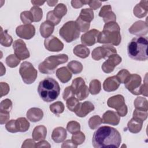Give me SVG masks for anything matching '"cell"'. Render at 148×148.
<instances>
[{
	"instance_id": "6da1fadb",
	"label": "cell",
	"mask_w": 148,
	"mask_h": 148,
	"mask_svg": "<svg viewBox=\"0 0 148 148\" xmlns=\"http://www.w3.org/2000/svg\"><path fill=\"white\" fill-rule=\"evenodd\" d=\"M121 136L115 128L109 126H102L94 133L92 144L95 148L116 147L120 146Z\"/></svg>"
},
{
	"instance_id": "7a4b0ae2",
	"label": "cell",
	"mask_w": 148,
	"mask_h": 148,
	"mask_svg": "<svg viewBox=\"0 0 148 148\" xmlns=\"http://www.w3.org/2000/svg\"><path fill=\"white\" fill-rule=\"evenodd\" d=\"M38 92L42 100L50 102L57 98L60 92V87L55 79L46 77L39 82Z\"/></svg>"
},
{
	"instance_id": "3957f363",
	"label": "cell",
	"mask_w": 148,
	"mask_h": 148,
	"mask_svg": "<svg viewBox=\"0 0 148 148\" xmlns=\"http://www.w3.org/2000/svg\"><path fill=\"white\" fill-rule=\"evenodd\" d=\"M147 38L143 36L134 38L129 42L127 46L128 56L136 61H146L148 58L147 48Z\"/></svg>"
},
{
	"instance_id": "277c9868",
	"label": "cell",
	"mask_w": 148,
	"mask_h": 148,
	"mask_svg": "<svg viewBox=\"0 0 148 148\" xmlns=\"http://www.w3.org/2000/svg\"><path fill=\"white\" fill-rule=\"evenodd\" d=\"M121 41L120 28L116 22L105 23L103 31L100 32L98 42L103 44L118 46Z\"/></svg>"
},
{
	"instance_id": "5b68a950",
	"label": "cell",
	"mask_w": 148,
	"mask_h": 148,
	"mask_svg": "<svg viewBox=\"0 0 148 148\" xmlns=\"http://www.w3.org/2000/svg\"><path fill=\"white\" fill-rule=\"evenodd\" d=\"M68 60V57L65 54L51 56L39 64L38 69L42 73L49 74L53 72L60 64L65 63Z\"/></svg>"
},
{
	"instance_id": "8992f818",
	"label": "cell",
	"mask_w": 148,
	"mask_h": 148,
	"mask_svg": "<svg viewBox=\"0 0 148 148\" xmlns=\"http://www.w3.org/2000/svg\"><path fill=\"white\" fill-rule=\"evenodd\" d=\"M60 36L67 43L77 39L80 35L77 24L74 21H69L65 23L59 31Z\"/></svg>"
},
{
	"instance_id": "52a82bcc",
	"label": "cell",
	"mask_w": 148,
	"mask_h": 148,
	"mask_svg": "<svg viewBox=\"0 0 148 148\" xmlns=\"http://www.w3.org/2000/svg\"><path fill=\"white\" fill-rule=\"evenodd\" d=\"M19 73L22 77L23 81L27 84L33 83L38 76L37 70L33 65L28 61H24L20 65Z\"/></svg>"
},
{
	"instance_id": "ba28073f",
	"label": "cell",
	"mask_w": 148,
	"mask_h": 148,
	"mask_svg": "<svg viewBox=\"0 0 148 148\" xmlns=\"http://www.w3.org/2000/svg\"><path fill=\"white\" fill-rule=\"evenodd\" d=\"M107 105L109 107L116 109L117 113L121 117H124L127 114L128 108L122 95L118 94L110 97L108 99Z\"/></svg>"
},
{
	"instance_id": "9c48e42d",
	"label": "cell",
	"mask_w": 148,
	"mask_h": 148,
	"mask_svg": "<svg viewBox=\"0 0 148 148\" xmlns=\"http://www.w3.org/2000/svg\"><path fill=\"white\" fill-rule=\"evenodd\" d=\"M117 50L113 46L110 45H105L102 46L95 48L91 53L92 59L95 61H99L102 58H106L111 55L116 54Z\"/></svg>"
},
{
	"instance_id": "30bf717a",
	"label": "cell",
	"mask_w": 148,
	"mask_h": 148,
	"mask_svg": "<svg viewBox=\"0 0 148 148\" xmlns=\"http://www.w3.org/2000/svg\"><path fill=\"white\" fill-rule=\"evenodd\" d=\"M142 78L140 75L134 73L131 74L130 77L124 83L125 87L132 94L140 95V89L141 87Z\"/></svg>"
},
{
	"instance_id": "8fae6325",
	"label": "cell",
	"mask_w": 148,
	"mask_h": 148,
	"mask_svg": "<svg viewBox=\"0 0 148 148\" xmlns=\"http://www.w3.org/2000/svg\"><path fill=\"white\" fill-rule=\"evenodd\" d=\"M14 55L20 60H24L29 57L30 54L27 48L25 43L21 39H17L13 44Z\"/></svg>"
},
{
	"instance_id": "7c38bea8",
	"label": "cell",
	"mask_w": 148,
	"mask_h": 148,
	"mask_svg": "<svg viewBox=\"0 0 148 148\" xmlns=\"http://www.w3.org/2000/svg\"><path fill=\"white\" fill-rule=\"evenodd\" d=\"M17 35L24 39H30L35 34V28L32 24H24L18 26L16 29Z\"/></svg>"
},
{
	"instance_id": "4fadbf2b",
	"label": "cell",
	"mask_w": 148,
	"mask_h": 148,
	"mask_svg": "<svg viewBox=\"0 0 148 148\" xmlns=\"http://www.w3.org/2000/svg\"><path fill=\"white\" fill-rule=\"evenodd\" d=\"M122 61L121 57L117 54H114L108 57V59L105 61L102 65V71L106 73L112 72L114 68L118 65Z\"/></svg>"
},
{
	"instance_id": "5bb4252c",
	"label": "cell",
	"mask_w": 148,
	"mask_h": 148,
	"mask_svg": "<svg viewBox=\"0 0 148 148\" xmlns=\"http://www.w3.org/2000/svg\"><path fill=\"white\" fill-rule=\"evenodd\" d=\"M45 48L49 51L58 52L64 49L63 43L54 36L46 38L44 41Z\"/></svg>"
},
{
	"instance_id": "9a60e30c",
	"label": "cell",
	"mask_w": 148,
	"mask_h": 148,
	"mask_svg": "<svg viewBox=\"0 0 148 148\" xmlns=\"http://www.w3.org/2000/svg\"><path fill=\"white\" fill-rule=\"evenodd\" d=\"M100 32L96 29H92L81 36V42L84 46H91L98 42V36Z\"/></svg>"
},
{
	"instance_id": "2e32d148",
	"label": "cell",
	"mask_w": 148,
	"mask_h": 148,
	"mask_svg": "<svg viewBox=\"0 0 148 148\" xmlns=\"http://www.w3.org/2000/svg\"><path fill=\"white\" fill-rule=\"evenodd\" d=\"M130 34L142 36L147 34L148 27L146 22L139 20L134 23L128 29Z\"/></svg>"
},
{
	"instance_id": "e0dca14e",
	"label": "cell",
	"mask_w": 148,
	"mask_h": 148,
	"mask_svg": "<svg viewBox=\"0 0 148 148\" xmlns=\"http://www.w3.org/2000/svg\"><path fill=\"white\" fill-rule=\"evenodd\" d=\"M94 109V105L91 102L85 101L82 103H79L75 113L78 117H84Z\"/></svg>"
},
{
	"instance_id": "ac0fdd59",
	"label": "cell",
	"mask_w": 148,
	"mask_h": 148,
	"mask_svg": "<svg viewBox=\"0 0 148 148\" xmlns=\"http://www.w3.org/2000/svg\"><path fill=\"white\" fill-rule=\"evenodd\" d=\"M120 120V116L114 111L108 110L102 116V121L104 124L117 125Z\"/></svg>"
},
{
	"instance_id": "d6986e66",
	"label": "cell",
	"mask_w": 148,
	"mask_h": 148,
	"mask_svg": "<svg viewBox=\"0 0 148 148\" xmlns=\"http://www.w3.org/2000/svg\"><path fill=\"white\" fill-rule=\"evenodd\" d=\"M120 82L116 76L108 77L103 83V88L106 92H112L116 91L120 86Z\"/></svg>"
},
{
	"instance_id": "ffe728a7",
	"label": "cell",
	"mask_w": 148,
	"mask_h": 148,
	"mask_svg": "<svg viewBox=\"0 0 148 148\" xmlns=\"http://www.w3.org/2000/svg\"><path fill=\"white\" fill-rule=\"evenodd\" d=\"M134 15L138 18L146 16L148 12V1H141L135 5L133 10Z\"/></svg>"
},
{
	"instance_id": "44dd1931",
	"label": "cell",
	"mask_w": 148,
	"mask_h": 148,
	"mask_svg": "<svg viewBox=\"0 0 148 148\" xmlns=\"http://www.w3.org/2000/svg\"><path fill=\"white\" fill-rule=\"evenodd\" d=\"M27 119L33 123L38 122L41 120L43 117V112L42 110L38 108H32L27 112Z\"/></svg>"
},
{
	"instance_id": "7402d4cb",
	"label": "cell",
	"mask_w": 148,
	"mask_h": 148,
	"mask_svg": "<svg viewBox=\"0 0 148 148\" xmlns=\"http://www.w3.org/2000/svg\"><path fill=\"white\" fill-rule=\"evenodd\" d=\"M66 136L67 133L66 130L62 127H58L53 130L51 138L54 142L61 143L65 140Z\"/></svg>"
},
{
	"instance_id": "603a6c76",
	"label": "cell",
	"mask_w": 148,
	"mask_h": 148,
	"mask_svg": "<svg viewBox=\"0 0 148 148\" xmlns=\"http://www.w3.org/2000/svg\"><path fill=\"white\" fill-rule=\"evenodd\" d=\"M72 73L65 66H62L56 71V76L60 81L63 83L68 82L72 78Z\"/></svg>"
},
{
	"instance_id": "cb8c5ba5",
	"label": "cell",
	"mask_w": 148,
	"mask_h": 148,
	"mask_svg": "<svg viewBox=\"0 0 148 148\" xmlns=\"http://www.w3.org/2000/svg\"><path fill=\"white\" fill-rule=\"evenodd\" d=\"M46 127L42 125L35 127L32 133V138L35 141H40L42 140H44L46 138Z\"/></svg>"
},
{
	"instance_id": "d4e9b609",
	"label": "cell",
	"mask_w": 148,
	"mask_h": 148,
	"mask_svg": "<svg viewBox=\"0 0 148 148\" xmlns=\"http://www.w3.org/2000/svg\"><path fill=\"white\" fill-rule=\"evenodd\" d=\"M54 29V25L48 21L43 22L40 25V34L43 38H47L51 36Z\"/></svg>"
},
{
	"instance_id": "484cf974",
	"label": "cell",
	"mask_w": 148,
	"mask_h": 148,
	"mask_svg": "<svg viewBox=\"0 0 148 148\" xmlns=\"http://www.w3.org/2000/svg\"><path fill=\"white\" fill-rule=\"evenodd\" d=\"M143 122L132 118L127 124V127L130 132L133 134H136L140 131L142 128Z\"/></svg>"
},
{
	"instance_id": "4316f807",
	"label": "cell",
	"mask_w": 148,
	"mask_h": 148,
	"mask_svg": "<svg viewBox=\"0 0 148 148\" xmlns=\"http://www.w3.org/2000/svg\"><path fill=\"white\" fill-rule=\"evenodd\" d=\"M74 54L81 58H86L90 54V49L83 45H76L73 50Z\"/></svg>"
},
{
	"instance_id": "83f0119b",
	"label": "cell",
	"mask_w": 148,
	"mask_h": 148,
	"mask_svg": "<svg viewBox=\"0 0 148 148\" xmlns=\"http://www.w3.org/2000/svg\"><path fill=\"white\" fill-rule=\"evenodd\" d=\"M17 132H26L29 128L30 124L25 117H19L15 121Z\"/></svg>"
},
{
	"instance_id": "f1b7e54d",
	"label": "cell",
	"mask_w": 148,
	"mask_h": 148,
	"mask_svg": "<svg viewBox=\"0 0 148 148\" xmlns=\"http://www.w3.org/2000/svg\"><path fill=\"white\" fill-rule=\"evenodd\" d=\"M135 109L138 110H142L144 111H147L148 110V103L146 98L142 97H138L134 100V102Z\"/></svg>"
},
{
	"instance_id": "f546056e",
	"label": "cell",
	"mask_w": 148,
	"mask_h": 148,
	"mask_svg": "<svg viewBox=\"0 0 148 148\" xmlns=\"http://www.w3.org/2000/svg\"><path fill=\"white\" fill-rule=\"evenodd\" d=\"M94 12L91 9L85 8L82 9L80 11L79 17L83 21L90 23L94 18Z\"/></svg>"
},
{
	"instance_id": "4dcf8cb0",
	"label": "cell",
	"mask_w": 148,
	"mask_h": 148,
	"mask_svg": "<svg viewBox=\"0 0 148 148\" xmlns=\"http://www.w3.org/2000/svg\"><path fill=\"white\" fill-rule=\"evenodd\" d=\"M13 42V39L12 36L9 35L6 30L4 31L2 29V28L1 27V38H0V43L1 45L5 47H9Z\"/></svg>"
},
{
	"instance_id": "1f68e13d",
	"label": "cell",
	"mask_w": 148,
	"mask_h": 148,
	"mask_svg": "<svg viewBox=\"0 0 148 148\" xmlns=\"http://www.w3.org/2000/svg\"><path fill=\"white\" fill-rule=\"evenodd\" d=\"M89 92V88L86 84L80 86L75 92L76 97L79 101H82L86 99L88 96Z\"/></svg>"
},
{
	"instance_id": "d6a6232c",
	"label": "cell",
	"mask_w": 148,
	"mask_h": 148,
	"mask_svg": "<svg viewBox=\"0 0 148 148\" xmlns=\"http://www.w3.org/2000/svg\"><path fill=\"white\" fill-rule=\"evenodd\" d=\"M68 69L73 74H78L83 70V65L81 62L73 60L70 61L67 65Z\"/></svg>"
},
{
	"instance_id": "836d02e7",
	"label": "cell",
	"mask_w": 148,
	"mask_h": 148,
	"mask_svg": "<svg viewBox=\"0 0 148 148\" xmlns=\"http://www.w3.org/2000/svg\"><path fill=\"white\" fill-rule=\"evenodd\" d=\"M89 92L92 95L98 94L101 90V84L97 79L92 80L89 84Z\"/></svg>"
},
{
	"instance_id": "e575fe53",
	"label": "cell",
	"mask_w": 148,
	"mask_h": 148,
	"mask_svg": "<svg viewBox=\"0 0 148 148\" xmlns=\"http://www.w3.org/2000/svg\"><path fill=\"white\" fill-rule=\"evenodd\" d=\"M64 105L61 101H57L50 105V111L56 115L62 113L64 111Z\"/></svg>"
},
{
	"instance_id": "d590c367",
	"label": "cell",
	"mask_w": 148,
	"mask_h": 148,
	"mask_svg": "<svg viewBox=\"0 0 148 148\" xmlns=\"http://www.w3.org/2000/svg\"><path fill=\"white\" fill-rule=\"evenodd\" d=\"M54 14L60 18H61L67 13V8L64 3H60L57 5L53 10Z\"/></svg>"
},
{
	"instance_id": "8d00e7d4",
	"label": "cell",
	"mask_w": 148,
	"mask_h": 148,
	"mask_svg": "<svg viewBox=\"0 0 148 148\" xmlns=\"http://www.w3.org/2000/svg\"><path fill=\"white\" fill-rule=\"evenodd\" d=\"M29 11L33 16L34 22H39L41 20L43 16V11L41 8L34 6L31 8Z\"/></svg>"
},
{
	"instance_id": "74e56055",
	"label": "cell",
	"mask_w": 148,
	"mask_h": 148,
	"mask_svg": "<svg viewBox=\"0 0 148 148\" xmlns=\"http://www.w3.org/2000/svg\"><path fill=\"white\" fill-rule=\"evenodd\" d=\"M102 123V119L98 115H95L90 118L88 120L89 127L92 130L97 129Z\"/></svg>"
},
{
	"instance_id": "f35d334b",
	"label": "cell",
	"mask_w": 148,
	"mask_h": 148,
	"mask_svg": "<svg viewBox=\"0 0 148 148\" xmlns=\"http://www.w3.org/2000/svg\"><path fill=\"white\" fill-rule=\"evenodd\" d=\"M79 100L75 98V97H71L66 100V105L67 108L71 112H75V111L76 110L79 104Z\"/></svg>"
},
{
	"instance_id": "ab89813d",
	"label": "cell",
	"mask_w": 148,
	"mask_h": 148,
	"mask_svg": "<svg viewBox=\"0 0 148 148\" xmlns=\"http://www.w3.org/2000/svg\"><path fill=\"white\" fill-rule=\"evenodd\" d=\"M5 62L6 65L10 68H15L20 62V60L14 54H10L6 58Z\"/></svg>"
},
{
	"instance_id": "60d3db41",
	"label": "cell",
	"mask_w": 148,
	"mask_h": 148,
	"mask_svg": "<svg viewBox=\"0 0 148 148\" xmlns=\"http://www.w3.org/2000/svg\"><path fill=\"white\" fill-rule=\"evenodd\" d=\"M86 137L84 134L81 132V131H78L76 133L73 134L72 136V142L77 146L82 145L85 140Z\"/></svg>"
},
{
	"instance_id": "b9f144b4",
	"label": "cell",
	"mask_w": 148,
	"mask_h": 148,
	"mask_svg": "<svg viewBox=\"0 0 148 148\" xmlns=\"http://www.w3.org/2000/svg\"><path fill=\"white\" fill-rule=\"evenodd\" d=\"M20 19L24 24H31L34 21V18L30 11H24L20 14Z\"/></svg>"
},
{
	"instance_id": "7bdbcfd3",
	"label": "cell",
	"mask_w": 148,
	"mask_h": 148,
	"mask_svg": "<svg viewBox=\"0 0 148 148\" xmlns=\"http://www.w3.org/2000/svg\"><path fill=\"white\" fill-rule=\"evenodd\" d=\"M131 73L130 72L125 69L120 71L116 75V77L120 82V83H125L130 76Z\"/></svg>"
},
{
	"instance_id": "ee69618b",
	"label": "cell",
	"mask_w": 148,
	"mask_h": 148,
	"mask_svg": "<svg viewBox=\"0 0 148 148\" xmlns=\"http://www.w3.org/2000/svg\"><path fill=\"white\" fill-rule=\"evenodd\" d=\"M66 130L71 134H74L80 131V125L76 121H71L66 125Z\"/></svg>"
},
{
	"instance_id": "f6af8a7d",
	"label": "cell",
	"mask_w": 148,
	"mask_h": 148,
	"mask_svg": "<svg viewBox=\"0 0 148 148\" xmlns=\"http://www.w3.org/2000/svg\"><path fill=\"white\" fill-rule=\"evenodd\" d=\"M75 22L77 24V28L80 31V32H87L88 29L90 28V23L84 21L82 19H80L79 17L77 18Z\"/></svg>"
},
{
	"instance_id": "bcb514c9",
	"label": "cell",
	"mask_w": 148,
	"mask_h": 148,
	"mask_svg": "<svg viewBox=\"0 0 148 148\" xmlns=\"http://www.w3.org/2000/svg\"><path fill=\"white\" fill-rule=\"evenodd\" d=\"M147 111L135 109L133 112V118L143 122L147 117Z\"/></svg>"
},
{
	"instance_id": "7dc6e473",
	"label": "cell",
	"mask_w": 148,
	"mask_h": 148,
	"mask_svg": "<svg viewBox=\"0 0 148 148\" xmlns=\"http://www.w3.org/2000/svg\"><path fill=\"white\" fill-rule=\"evenodd\" d=\"M61 18H58V17H57L54 14V13L53 12V10L49 11L47 13L46 21H48L50 22L54 25H58L60 23V22L61 21Z\"/></svg>"
},
{
	"instance_id": "c3c4849f",
	"label": "cell",
	"mask_w": 148,
	"mask_h": 148,
	"mask_svg": "<svg viewBox=\"0 0 148 148\" xmlns=\"http://www.w3.org/2000/svg\"><path fill=\"white\" fill-rule=\"evenodd\" d=\"M12 109V102L9 99H5L0 103V110L9 112Z\"/></svg>"
},
{
	"instance_id": "681fc988",
	"label": "cell",
	"mask_w": 148,
	"mask_h": 148,
	"mask_svg": "<svg viewBox=\"0 0 148 148\" xmlns=\"http://www.w3.org/2000/svg\"><path fill=\"white\" fill-rule=\"evenodd\" d=\"M103 21L105 23H108L109 22H116V16L113 12L112 10L108 11L106 12L103 16L102 17Z\"/></svg>"
},
{
	"instance_id": "f907efd6",
	"label": "cell",
	"mask_w": 148,
	"mask_h": 148,
	"mask_svg": "<svg viewBox=\"0 0 148 148\" xmlns=\"http://www.w3.org/2000/svg\"><path fill=\"white\" fill-rule=\"evenodd\" d=\"M75 95H76L75 92L74 90L72 88V87L71 86H68L65 88V90L64 91V92L62 94V97H63L64 100L66 101L69 98L75 97Z\"/></svg>"
},
{
	"instance_id": "816d5d0a",
	"label": "cell",
	"mask_w": 148,
	"mask_h": 148,
	"mask_svg": "<svg viewBox=\"0 0 148 148\" xmlns=\"http://www.w3.org/2000/svg\"><path fill=\"white\" fill-rule=\"evenodd\" d=\"M85 84V82L84 80V79L80 77H76V79H73L71 84V87H72V88L74 90L75 92H76V90L82 85ZM76 94V93H75Z\"/></svg>"
},
{
	"instance_id": "f5cc1de1",
	"label": "cell",
	"mask_w": 148,
	"mask_h": 148,
	"mask_svg": "<svg viewBox=\"0 0 148 148\" xmlns=\"http://www.w3.org/2000/svg\"><path fill=\"white\" fill-rule=\"evenodd\" d=\"M15 121L16 120H11L6 123V124L5 125V128L8 131L12 133L17 132Z\"/></svg>"
},
{
	"instance_id": "db71d44e",
	"label": "cell",
	"mask_w": 148,
	"mask_h": 148,
	"mask_svg": "<svg viewBox=\"0 0 148 148\" xmlns=\"http://www.w3.org/2000/svg\"><path fill=\"white\" fill-rule=\"evenodd\" d=\"M10 118L9 112L0 110V123L1 124H3L6 123Z\"/></svg>"
},
{
	"instance_id": "11a10c76",
	"label": "cell",
	"mask_w": 148,
	"mask_h": 148,
	"mask_svg": "<svg viewBox=\"0 0 148 148\" xmlns=\"http://www.w3.org/2000/svg\"><path fill=\"white\" fill-rule=\"evenodd\" d=\"M89 1V0H88ZM88 1L86 0H73L71 1V3L72 5V6L75 9H78L81 7H82L83 5L88 4Z\"/></svg>"
},
{
	"instance_id": "9f6ffc18",
	"label": "cell",
	"mask_w": 148,
	"mask_h": 148,
	"mask_svg": "<svg viewBox=\"0 0 148 148\" xmlns=\"http://www.w3.org/2000/svg\"><path fill=\"white\" fill-rule=\"evenodd\" d=\"M1 97L5 96L8 94L10 90L9 86L8 83L5 82H1Z\"/></svg>"
},
{
	"instance_id": "6f0895ef",
	"label": "cell",
	"mask_w": 148,
	"mask_h": 148,
	"mask_svg": "<svg viewBox=\"0 0 148 148\" xmlns=\"http://www.w3.org/2000/svg\"><path fill=\"white\" fill-rule=\"evenodd\" d=\"M140 94L143 95L145 97H147V73L145 76L143 84H141L140 89Z\"/></svg>"
},
{
	"instance_id": "680465c9",
	"label": "cell",
	"mask_w": 148,
	"mask_h": 148,
	"mask_svg": "<svg viewBox=\"0 0 148 148\" xmlns=\"http://www.w3.org/2000/svg\"><path fill=\"white\" fill-rule=\"evenodd\" d=\"M88 5L92 10H96L101 7L102 5V2L99 1H88Z\"/></svg>"
},
{
	"instance_id": "91938a15",
	"label": "cell",
	"mask_w": 148,
	"mask_h": 148,
	"mask_svg": "<svg viewBox=\"0 0 148 148\" xmlns=\"http://www.w3.org/2000/svg\"><path fill=\"white\" fill-rule=\"evenodd\" d=\"M35 144L34 139H27L23 142L21 147H35Z\"/></svg>"
},
{
	"instance_id": "94428289",
	"label": "cell",
	"mask_w": 148,
	"mask_h": 148,
	"mask_svg": "<svg viewBox=\"0 0 148 148\" xmlns=\"http://www.w3.org/2000/svg\"><path fill=\"white\" fill-rule=\"evenodd\" d=\"M112 10V7L110 5H104L102 7V8L101 9L99 12V16L102 17L103 16V15L108 12V11Z\"/></svg>"
},
{
	"instance_id": "6125c7cd",
	"label": "cell",
	"mask_w": 148,
	"mask_h": 148,
	"mask_svg": "<svg viewBox=\"0 0 148 148\" xmlns=\"http://www.w3.org/2000/svg\"><path fill=\"white\" fill-rule=\"evenodd\" d=\"M61 147L62 148H64V147H75V148H76L77 147V146L76 145L72 142V140H66L63 142Z\"/></svg>"
},
{
	"instance_id": "be15d7a7",
	"label": "cell",
	"mask_w": 148,
	"mask_h": 148,
	"mask_svg": "<svg viewBox=\"0 0 148 148\" xmlns=\"http://www.w3.org/2000/svg\"><path fill=\"white\" fill-rule=\"evenodd\" d=\"M50 147L51 145L49 144L48 142L45 140H40L38 143L35 144V147Z\"/></svg>"
},
{
	"instance_id": "e7e4bbea",
	"label": "cell",
	"mask_w": 148,
	"mask_h": 148,
	"mask_svg": "<svg viewBox=\"0 0 148 148\" xmlns=\"http://www.w3.org/2000/svg\"><path fill=\"white\" fill-rule=\"evenodd\" d=\"M31 3L35 6H39L43 5L45 1H31Z\"/></svg>"
},
{
	"instance_id": "03108f58",
	"label": "cell",
	"mask_w": 148,
	"mask_h": 148,
	"mask_svg": "<svg viewBox=\"0 0 148 148\" xmlns=\"http://www.w3.org/2000/svg\"><path fill=\"white\" fill-rule=\"evenodd\" d=\"M46 2L49 6H54L58 2V1H47Z\"/></svg>"
},
{
	"instance_id": "003e7915",
	"label": "cell",
	"mask_w": 148,
	"mask_h": 148,
	"mask_svg": "<svg viewBox=\"0 0 148 148\" xmlns=\"http://www.w3.org/2000/svg\"><path fill=\"white\" fill-rule=\"evenodd\" d=\"M1 76H3L5 72H6V69L3 66V64L2 62H1Z\"/></svg>"
}]
</instances>
